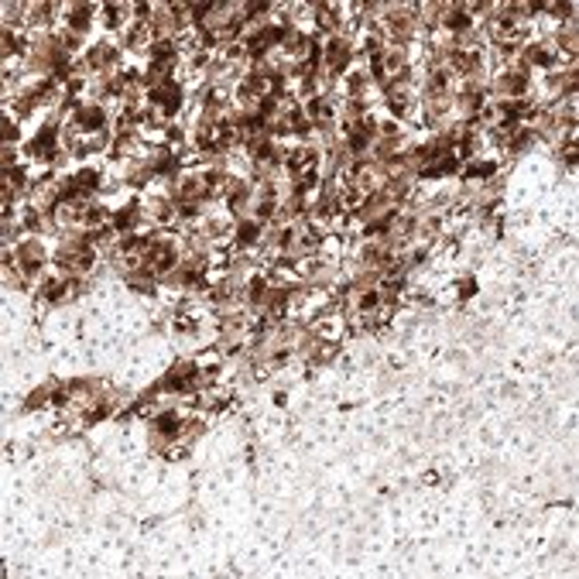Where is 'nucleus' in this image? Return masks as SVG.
<instances>
[{
  "instance_id": "f257e3e1",
  "label": "nucleus",
  "mask_w": 579,
  "mask_h": 579,
  "mask_svg": "<svg viewBox=\"0 0 579 579\" xmlns=\"http://www.w3.org/2000/svg\"><path fill=\"white\" fill-rule=\"evenodd\" d=\"M178 96H182V93H178V86H175L171 79H165L161 86H154V89H151V100H154V103H161L168 113H175V106H178Z\"/></svg>"
},
{
  "instance_id": "f03ea898",
  "label": "nucleus",
  "mask_w": 579,
  "mask_h": 579,
  "mask_svg": "<svg viewBox=\"0 0 579 579\" xmlns=\"http://www.w3.org/2000/svg\"><path fill=\"white\" fill-rule=\"evenodd\" d=\"M147 264H151V271H168V268L175 264V250L165 247V243H158V247H151V254H147Z\"/></svg>"
},
{
  "instance_id": "7ed1b4c3",
  "label": "nucleus",
  "mask_w": 579,
  "mask_h": 579,
  "mask_svg": "<svg viewBox=\"0 0 579 579\" xmlns=\"http://www.w3.org/2000/svg\"><path fill=\"white\" fill-rule=\"evenodd\" d=\"M326 55H329V62H333V69L340 72L350 52H346V45H343V41H329V48H326Z\"/></svg>"
},
{
  "instance_id": "20e7f679",
  "label": "nucleus",
  "mask_w": 579,
  "mask_h": 579,
  "mask_svg": "<svg viewBox=\"0 0 579 579\" xmlns=\"http://www.w3.org/2000/svg\"><path fill=\"white\" fill-rule=\"evenodd\" d=\"M312 161H315L312 151H295V158L288 161V168L291 171H305V168H312Z\"/></svg>"
},
{
  "instance_id": "39448f33",
  "label": "nucleus",
  "mask_w": 579,
  "mask_h": 579,
  "mask_svg": "<svg viewBox=\"0 0 579 579\" xmlns=\"http://www.w3.org/2000/svg\"><path fill=\"white\" fill-rule=\"evenodd\" d=\"M79 124H82V127H100V124H103V113H100V110H82V113H79Z\"/></svg>"
},
{
  "instance_id": "423d86ee",
  "label": "nucleus",
  "mask_w": 579,
  "mask_h": 579,
  "mask_svg": "<svg viewBox=\"0 0 579 579\" xmlns=\"http://www.w3.org/2000/svg\"><path fill=\"white\" fill-rule=\"evenodd\" d=\"M158 429H161L165 435H175V429H178V418H175V415H161V418H158Z\"/></svg>"
},
{
  "instance_id": "0eeeda50",
  "label": "nucleus",
  "mask_w": 579,
  "mask_h": 579,
  "mask_svg": "<svg viewBox=\"0 0 579 579\" xmlns=\"http://www.w3.org/2000/svg\"><path fill=\"white\" fill-rule=\"evenodd\" d=\"M52 141H55V131H45V134L34 141V151H48V147H52Z\"/></svg>"
},
{
  "instance_id": "6e6552de",
  "label": "nucleus",
  "mask_w": 579,
  "mask_h": 579,
  "mask_svg": "<svg viewBox=\"0 0 579 579\" xmlns=\"http://www.w3.org/2000/svg\"><path fill=\"white\" fill-rule=\"evenodd\" d=\"M445 24H449V28H459V31H463V28H466L470 21H466V14H463V10H456V14H449V21H445Z\"/></svg>"
},
{
  "instance_id": "1a4fd4ad",
  "label": "nucleus",
  "mask_w": 579,
  "mask_h": 579,
  "mask_svg": "<svg viewBox=\"0 0 579 579\" xmlns=\"http://www.w3.org/2000/svg\"><path fill=\"white\" fill-rule=\"evenodd\" d=\"M308 113H312V117H329V106H326L322 100H312V103H308Z\"/></svg>"
},
{
  "instance_id": "9d476101",
  "label": "nucleus",
  "mask_w": 579,
  "mask_h": 579,
  "mask_svg": "<svg viewBox=\"0 0 579 579\" xmlns=\"http://www.w3.org/2000/svg\"><path fill=\"white\" fill-rule=\"evenodd\" d=\"M254 240H257V226H254V223H247V226L240 230V243H254Z\"/></svg>"
},
{
  "instance_id": "9b49d317",
  "label": "nucleus",
  "mask_w": 579,
  "mask_h": 579,
  "mask_svg": "<svg viewBox=\"0 0 579 579\" xmlns=\"http://www.w3.org/2000/svg\"><path fill=\"white\" fill-rule=\"evenodd\" d=\"M445 82H449V72H445V69H439V72L432 75V89H435V93H439V89H445Z\"/></svg>"
},
{
  "instance_id": "f8f14e48",
  "label": "nucleus",
  "mask_w": 579,
  "mask_h": 579,
  "mask_svg": "<svg viewBox=\"0 0 579 579\" xmlns=\"http://www.w3.org/2000/svg\"><path fill=\"white\" fill-rule=\"evenodd\" d=\"M110 59H113L110 48H96V52H93V62H96V66H100V62H110Z\"/></svg>"
},
{
  "instance_id": "ddd939ff",
  "label": "nucleus",
  "mask_w": 579,
  "mask_h": 579,
  "mask_svg": "<svg viewBox=\"0 0 579 579\" xmlns=\"http://www.w3.org/2000/svg\"><path fill=\"white\" fill-rule=\"evenodd\" d=\"M131 219H134V206H131V209H124V213L117 216V226H120V230H124V226H131Z\"/></svg>"
}]
</instances>
